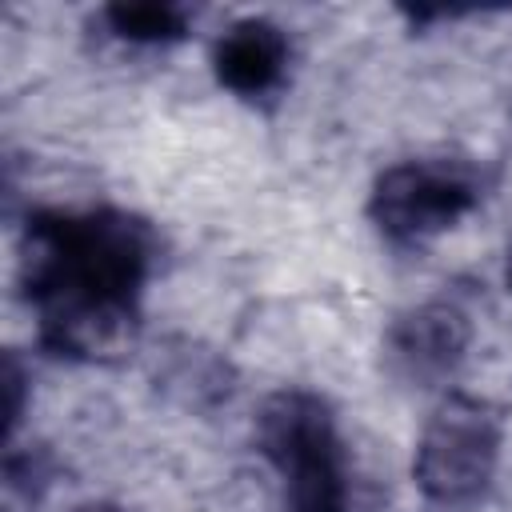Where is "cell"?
<instances>
[{"label":"cell","mask_w":512,"mask_h":512,"mask_svg":"<svg viewBox=\"0 0 512 512\" xmlns=\"http://www.w3.org/2000/svg\"><path fill=\"white\" fill-rule=\"evenodd\" d=\"M500 444L504 432L496 408L476 396L452 392L436 404L416 440L412 480L432 504H472L496 476Z\"/></svg>","instance_id":"obj_4"},{"label":"cell","mask_w":512,"mask_h":512,"mask_svg":"<svg viewBox=\"0 0 512 512\" xmlns=\"http://www.w3.org/2000/svg\"><path fill=\"white\" fill-rule=\"evenodd\" d=\"M260 456L280 476L284 512H352V476L336 412L308 388H280L256 412Z\"/></svg>","instance_id":"obj_2"},{"label":"cell","mask_w":512,"mask_h":512,"mask_svg":"<svg viewBox=\"0 0 512 512\" xmlns=\"http://www.w3.org/2000/svg\"><path fill=\"white\" fill-rule=\"evenodd\" d=\"M504 284H508V292H512V248H508V260H504Z\"/></svg>","instance_id":"obj_10"},{"label":"cell","mask_w":512,"mask_h":512,"mask_svg":"<svg viewBox=\"0 0 512 512\" xmlns=\"http://www.w3.org/2000/svg\"><path fill=\"white\" fill-rule=\"evenodd\" d=\"M104 24L124 44H172L188 32V12L180 4H108Z\"/></svg>","instance_id":"obj_7"},{"label":"cell","mask_w":512,"mask_h":512,"mask_svg":"<svg viewBox=\"0 0 512 512\" xmlns=\"http://www.w3.org/2000/svg\"><path fill=\"white\" fill-rule=\"evenodd\" d=\"M76 512H124V508H116V504H80Z\"/></svg>","instance_id":"obj_9"},{"label":"cell","mask_w":512,"mask_h":512,"mask_svg":"<svg viewBox=\"0 0 512 512\" xmlns=\"http://www.w3.org/2000/svg\"><path fill=\"white\" fill-rule=\"evenodd\" d=\"M472 320L452 300H424L384 332V364L404 384H444L468 356Z\"/></svg>","instance_id":"obj_5"},{"label":"cell","mask_w":512,"mask_h":512,"mask_svg":"<svg viewBox=\"0 0 512 512\" xmlns=\"http://www.w3.org/2000/svg\"><path fill=\"white\" fill-rule=\"evenodd\" d=\"M484 200V172L460 156H420L384 168L368 192L376 232L396 248H420L456 228Z\"/></svg>","instance_id":"obj_3"},{"label":"cell","mask_w":512,"mask_h":512,"mask_svg":"<svg viewBox=\"0 0 512 512\" xmlns=\"http://www.w3.org/2000/svg\"><path fill=\"white\" fill-rule=\"evenodd\" d=\"M156 264L152 228L120 208L36 212L20 240V284L40 344L64 360H116L136 344Z\"/></svg>","instance_id":"obj_1"},{"label":"cell","mask_w":512,"mask_h":512,"mask_svg":"<svg viewBox=\"0 0 512 512\" xmlns=\"http://www.w3.org/2000/svg\"><path fill=\"white\" fill-rule=\"evenodd\" d=\"M216 80L236 96H268L288 72V36L264 16L236 20L212 48Z\"/></svg>","instance_id":"obj_6"},{"label":"cell","mask_w":512,"mask_h":512,"mask_svg":"<svg viewBox=\"0 0 512 512\" xmlns=\"http://www.w3.org/2000/svg\"><path fill=\"white\" fill-rule=\"evenodd\" d=\"M20 412H24V372H20L16 356H8L4 360V420H8V436L16 432Z\"/></svg>","instance_id":"obj_8"}]
</instances>
